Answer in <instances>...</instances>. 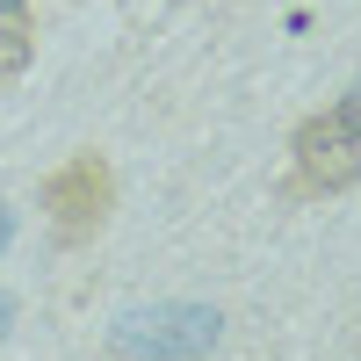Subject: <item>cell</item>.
I'll use <instances>...</instances> for the list:
<instances>
[{
    "label": "cell",
    "instance_id": "cell-7",
    "mask_svg": "<svg viewBox=\"0 0 361 361\" xmlns=\"http://www.w3.org/2000/svg\"><path fill=\"white\" fill-rule=\"evenodd\" d=\"M0 15H8V22H15V15H22V0H0Z\"/></svg>",
    "mask_w": 361,
    "mask_h": 361
},
{
    "label": "cell",
    "instance_id": "cell-3",
    "mask_svg": "<svg viewBox=\"0 0 361 361\" xmlns=\"http://www.w3.org/2000/svg\"><path fill=\"white\" fill-rule=\"evenodd\" d=\"M44 202H51L58 238H87V231L102 224V209H109V166H102L94 152H80L73 166H58V173H51Z\"/></svg>",
    "mask_w": 361,
    "mask_h": 361
},
{
    "label": "cell",
    "instance_id": "cell-1",
    "mask_svg": "<svg viewBox=\"0 0 361 361\" xmlns=\"http://www.w3.org/2000/svg\"><path fill=\"white\" fill-rule=\"evenodd\" d=\"M217 311H202V304H159V311H123L116 318V354H130V361H195L217 347Z\"/></svg>",
    "mask_w": 361,
    "mask_h": 361
},
{
    "label": "cell",
    "instance_id": "cell-8",
    "mask_svg": "<svg viewBox=\"0 0 361 361\" xmlns=\"http://www.w3.org/2000/svg\"><path fill=\"white\" fill-rule=\"evenodd\" d=\"M0 325H8V296H0Z\"/></svg>",
    "mask_w": 361,
    "mask_h": 361
},
{
    "label": "cell",
    "instance_id": "cell-4",
    "mask_svg": "<svg viewBox=\"0 0 361 361\" xmlns=\"http://www.w3.org/2000/svg\"><path fill=\"white\" fill-rule=\"evenodd\" d=\"M29 51H37V44H29V29H15L8 15H0V80H15V73L29 66Z\"/></svg>",
    "mask_w": 361,
    "mask_h": 361
},
{
    "label": "cell",
    "instance_id": "cell-2",
    "mask_svg": "<svg viewBox=\"0 0 361 361\" xmlns=\"http://www.w3.org/2000/svg\"><path fill=\"white\" fill-rule=\"evenodd\" d=\"M296 180L311 195H333V188H354L361 180V137H347L333 116H311L296 130Z\"/></svg>",
    "mask_w": 361,
    "mask_h": 361
},
{
    "label": "cell",
    "instance_id": "cell-5",
    "mask_svg": "<svg viewBox=\"0 0 361 361\" xmlns=\"http://www.w3.org/2000/svg\"><path fill=\"white\" fill-rule=\"evenodd\" d=\"M325 116H333V123H340L347 137H361V80H354V87H347V94H340L333 109H325Z\"/></svg>",
    "mask_w": 361,
    "mask_h": 361
},
{
    "label": "cell",
    "instance_id": "cell-6",
    "mask_svg": "<svg viewBox=\"0 0 361 361\" xmlns=\"http://www.w3.org/2000/svg\"><path fill=\"white\" fill-rule=\"evenodd\" d=\"M8 238H15V217H8V209H0V253H8Z\"/></svg>",
    "mask_w": 361,
    "mask_h": 361
}]
</instances>
